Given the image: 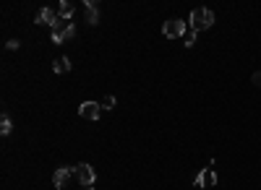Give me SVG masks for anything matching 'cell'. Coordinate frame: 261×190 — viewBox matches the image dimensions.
<instances>
[{
	"mask_svg": "<svg viewBox=\"0 0 261 190\" xmlns=\"http://www.w3.org/2000/svg\"><path fill=\"white\" fill-rule=\"evenodd\" d=\"M73 34H76V26H73L71 21H66V19H60V16H58V21L53 24V42H55V44H63V42L73 39Z\"/></svg>",
	"mask_w": 261,
	"mask_h": 190,
	"instance_id": "1",
	"label": "cell"
},
{
	"mask_svg": "<svg viewBox=\"0 0 261 190\" xmlns=\"http://www.w3.org/2000/svg\"><path fill=\"white\" fill-rule=\"evenodd\" d=\"M212 24H214V13H212L209 8H196V11L191 13V26H193V31L209 29Z\"/></svg>",
	"mask_w": 261,
	"mask_h": 190,
	"instance_id": "2",
	"label": "cell"
},
{
	"mask_svg": "<svg viewBox=\"0 0 261 190\" xmlns=\"http://www.w3.org/2000/svg\"><path fill=\"white\" fill-rule=\"evenodd\" d=\"M162 34H165L167 39L186 37V34H188V26H186V21H180V19H170V21H165V26H162Z\"/></svg>",
	"mask_w": 261,
	"mask_h": 190,
	"instance_id": "3",
	"label": "cell"
},
{
	"mask_svg": "<svg viewBox=\"0 0 261 190\" xmlns=\"http://www.w3.org/2000/svg\"><path fill=\"white\" fill-rule=\"evenodd\" d=\"M76 177H79V182L84 185V187H91V185H94V169H91L89 164H79V167H76Z\"/></svg>",
	"mask_w": 261,
	"mask_h": 190,
	"instance_id": "4",
	"label": "cell"
},
{
	"mask_svg": "<svg viewBox=\"0 0 261 190\" xmlns=\"http://www.w3.org/2000/svg\"><path fill=\"white\" fill-rule=\"evenodd\" d=\"M71 175H76V167H60V169H55L53 185H55V187H66L68 180H71Z\"/></svg>",
	"mask_w": 261,
	"mask_h": 190,
	"instance_id": "5",
	"label": "cell"
},
{
	"mask_svg": "<svg viewBox=\"0 0 261 190\" xmlns=\"http://www.w3.org/2000/svg\"><path fill=\"white\" fill-rule=\"evenodd\" d=\"M214 182H217V175H214L212 167H209V169H201V172L196 175V180H193L196 187H212Z\"/></svg>",
	"mask_w": 261,
	"mask_h": 190,
	"instance_id": "6",
	"label": "cell"
},
{
	"mask_svg": "<svg viewBox=\"0 0 261 190\" xmlns=\"http://www.w3.org/2000/svg\"><path fill=\"white\" fill-rule=\"evenodd\" d=\"M79 115L86 120H99V102H84L79 107Z\"/></svg>",
	"mask_w": 261,
	"mask_h": 190,
	"instance_id": "7",
	"label": "cell"
},
{
	"mask_svg": "<svg viewBox=\"0 0 261 190\" xmlns=\"http://www.w3.org/2000/svg\"><path fill=\"white\" fill-rule=\"evenodd\" d=\"M34 21H37V24H50V26H53V24L58 21V13H55L50 6H44V8H39V13L34 16Z\"/></svg>",
	"mask_w": 261,
	"mask_h": 190,
	"instance_id": "8",
	"label": "cell"
},
{
	"mask_svg": "<svg viewBox=\"0 0 261 190\" xmlns=\"http://www.w3.org/2000/svg\"><path fill=\"white\" fill-rule=\"evenodd\" d=\"M53 71H55V73H68V71H71V60H68L66 55H58V57L53 60Z\"/></svg>",
	"mask_w": 261,
	"mask_h": 190,
	"instance_id": "9",
	"label": "cell"
},
{
	"mask_svg": "<svg viewBox=\"0 0 261 190\" xmlns=\"http://www.w3.org/2000/svg\"><path fill=\"white\" fill-rule=\"evenodd\" d=\"M60 19H66V21H71V16H73V3H68V0H63L60 3Z\"/></svg>",
	"mask_w": 261,
	"mask_h": 190,
	"instance_id": "10",
	"label": "cell"
},
{
	"mask_svg": "<svg viewBox=\"0 0 261 190\" xmlns=\"http://www.w3.org/2000/svg\"><path fill=\"white\" fill-rule=\"evenodd\" d=\"M11 131H13V125H11L8 115H3V122H0V133H3V136H8Z\"/></svg>",
	"mask_w": 261,
	"mask_h": 190,
	"instance_id": "11",
	"label": "cell"
},
{
	"mask_svg": "<svg viewBox=\"0 0 261 190\" xmlns=\"http://www.w3.org/2000/svg\"><path fill=\"white\" fill-rule=\"evenodd\" d=\"M102 107H105V109H113V107H115V97H110V94L102 97Z\"/></svg>",
	"mask_w": 261,
	"mask_h": 190,
	"instance_id": "12",
	"label": "cell"
},
{
	"mask_svg": "<svg viewBox=\"0 0 261 190\" xmlns=\"http://www.w3.org/2000/svg\"><path fill=\"white\" fill-rule=\"evenodd\" d=\"M86 21H89L91 26H94V24L99 21V13H97V11H89V13H86Z\"/></svg>",
	"mask_w": 261,
	"mask_h": 190,
	"instance_id": "13",
	"label": "cell"
},
{
	"mask_svg": "<svg viewBox=\"0 0 261 190\" xmlns=\"http://www.w3.org/2000/svg\"><path fill=\"white\" fill-rule=\"evenodd\" d=\"M183 42H186V47H193L196 44V34H191V31H188V34L183 37Z\"/></svg>",
	"mask_w": 261,
	"mask_h": 190,
	"instance_id": "14",
	"label": "cell"
},
{
	"mask_svg": "<svg viewBox=\"0 0 261 190\" xmlns=\"http://www.w3.org/2000/svg\"><path fill=\"white\" fill-rule=\"evenodd\" d=\"M253 84L261 89V71H256V73H253Z\"/></svg>",
	"mask_w": 261,
	"mask_h": 190,
	"instance_id": "15",
	"label": "cell"
},
{
	"mask_svg": "<svg viewBox=\"0 0 261 190\" xmlns=\"http://www.w3.org/2000/svg\"><path fill=\"white\" fill-rule=\"evenodd\" d=\"M86 190H91V187H86Z\"/></svg>",
	"mask_w": 261,
	"mask_h": 190,
	"instance_id": "16",
	"label": "cell"
}]
</instances>
